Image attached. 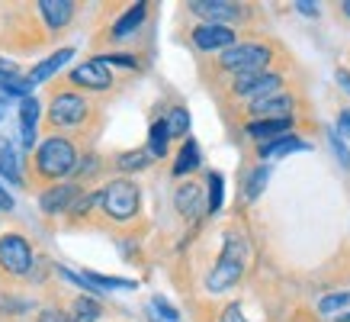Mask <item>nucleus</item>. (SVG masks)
Returning <instances> with one entry per match:
<instances>
[{
  "label": "nucleus",
  "instance_id": "1",
  "mask_svg": "<svg viewBox=\"0 0 350 322\" xmlns=\"http://www.w3.org/2000/svg\"><path fill=\"white\" fill-rule=\"evenodd\" d=\"M244 268H247V242H244L241 232H225L222 255H219L215 268L209 271V277H206V290H209V293L232 290L234 284L241 280Z\"/></svg>",
  "mask_w": 350,
  "mask_h": 322
},
{
  "label": "nucleus",
  "instance_id": "2",
  "mask_svg": "<svg viewBox=\"0 0 350 322\" xmlns=\"http://www.w3.org/2000/svg\"><path fill=\"white\" fill-rule=\"evenodd\" d=\"M32 161H36V174L42 181H55V177H64L68 171H75L77 149H75V142H68L64 136H52V139H45L39 145Z\"/></svg>",
  "mask_w": 350,
  "mask_h": 322
},
{
  "label": "nucleus",
  "instance_id": "3",
  "mask_svg": "<svg viewBox=\"0 0 350 322\" xmlns=\"http://www.w3.org/2000/svg\"><path fill=\"white\" fill-rule=\"evenodd\" d=\"M270 62H273V49L267 42H238L219 55V68H222V71H232L234 77L267 71Z\"/></svg>",
  "mask_w": 350,
  "mask_h": 322
},
{
  "label": "nucleus",
  "instance_id": "4",
  "mask_svg": "<svg viewBox=\"0 0 350 322\" xmlns=\"http://www.w3.org/2000/svg\"><path fill=\"white\" fill-rule=\"evenodd\" d=\"M138 206H142V193H138V184L129 177H116L100 190V210L116 223L132 219L138 213Z\"/></svg>",
  "mask_w": 350,
  "mask_h": 322
},
{
  "label": "nucleus",
  "instance_id": "5",
  "mask_svg": "<svg viewBox=\"0 0 350 322\" xmlns=\"http://www.w3.org/2000/svg\"><path fill=\"white\" fill-rule=\"evenodd\" d=\"M90 116V100L77 90H62L49 103V123L52 129H75Z\"/></svg>",
  "mask_w": 350,
  "mask_h": 322
},
{
  "label": "nucleus",
  "instance_id": "6",
  "mask_svg": "<svg viewBox=\"0 0 350 322\" xmlns=\"http://www.w3.org/2000/svg\"><path fill=\"white\" fill-rule=\"evenodd\" d=\"M32 264H36V255H32L29 242L20 232H3L0 236V268L13 277H23L32 271Z\"/></svg>",
  "mask_w": 350,
  "mask_h": 322
},
{
  "label": "nucleus",
  "instance_id": "7",
  "mask_svg": "<svg viewBox=\"0 0 350 322\" xmlns=\"http://www.w3.org/2000/svg\"><path fill=\"white\" fill-rule=\"evenodd\" d=\"M280 87H283V75H276V71H257V75H238L234 77L232 94L257 103V100H267V97L280 94Z\"/></svg>",
  "mask_w": 350,
  "mask_h": 322
},
{
  "label": "nucleus",
  "instance_id": "8",
  "mask_svg": "<svg viewBox=\"0 0 350 322\" xmlns=\"http://www.w3.org/2000/svg\"><path fill=\"white\" fill-rule=\"evenodd\" d=\"M190 39L200 52H225V49L238 45V36L232 26H219V23H200L190 32Z\"/></svg>",
  "mask_w": 350,
  "mask_h": 322
},
{
  "label": "nucleus",
  "instance_id": "9",
  "mask_svg": "<svg viewBox=\"0 0 350 322\" xmlns=\"http://www.w3.org/2000/svg\"><path fill=\"white\" fill-rule=\"evenodd\" d=\"M190 13L202 16V23H219V26H228V23H238L247 16L241 3H228V0H193Z\"/></svg>",
  "mask_w": 350,
  "mask_h": 322
},
{
  "label": "nucleus",
  "instance_id": "10",
  "mask_svg": "<svg viewBox=\"0 0 350 322\" xmlns=\"http://www.w3.org/2000/svg\"><path fill=\"white\" fill-rule=\"evenodd\" d=\"M71 84L84 87V90H109L113 87V71L103 58H90V62L77 64L71 71Z\"/></svg>",
  "mask_w": 350,
  "mask_h": 322
},
{
  "label": "nucleus",
  "instance_id": "11",
  "mask_svg": "<svg viewBox=\"0 0 350 322\" xmlns=\"http://www.w3.org/2000/svg\"><path fill=\"white\" fill-rule=\"evenodd\" d=\"M77 200H81V187H77V184H55V187H49V190L39 197V206H42V213L55 216V213L75 210Z\"/></svg>",
  "mask_w": 350,
  "mask_h": 322
},
{
  "label": "nucleus",
  "instance_id": "12",
  "mask_svg": "<svg viewBox=\"0 0 350 322\" xmlns=\"http://www.w3.org/2000/svg\"><path fill=\"white\" fill-rule=\"evenodd\" d=\"M174 206L180 210L183 219H200L202 213H209V206H206V190H202V184H180L177 193H174Z\"/></svg>",
  "mask_w": 350,
  "mask_h": 322
},
{
  "label": "nucleus",
  "instance_id": "13",
  "mask_svg": "<svg viewBox=\"0 0 350 322\" xmlns=\"http://www.w3.org/2000/svg\"><path fill=\"white\" fill-rule=\"evenodd\" d=\"M244 132L254 142H260V145L286 139V136H293V116L289 119H251V123L244 126Z\"/></svg>",
  "mask_w": 350,
  "mask_h": 322
},
{
  "label": "nucleus",
  "instance_id": "14",
  "mask_svg": "<svg viewBox=\"0 0 350 322\" xmlns=\"http://www.w3.org/2000/svg\"><path fill=\"white\" fill-rule=\"evenodd\" d=\"M293 107H296V100L289 94H273L267 97V100H257L247 107L251 119H289L293 116Z\"/></svg>",
  "mask_w": 350,
  "mask_h": 322
},
{
  "label": "nucleus",
  "instance_id": "15",
  "mask_svg": "<svg viewBox=\"0 0 350 322\" xmlns=\"http://www.w3.org/2000/svg\"><path fill=\"white\" fill-rule=\"evenodd\" d=\"M39 13H42L49 29L62 32L68 23L75 20V3L71 0H39Z\"/></svg>",
  "mask_w": 350,
  "mask_h": 322
},
{
  "label": "nucleus",
  "instance_id": "16",
  "mask_svg": "<svg viewBox=\"0 0 350 322\" xmlns=\"http://www.w3.org/2000/svg\"><path fill=\"white\" fill-rule=\"evenodd\" d=\"M71 55H75V49H58V52L49 55L45 62L36 64L29 75H26V81H29L32 87H39V84H45V81H52V77L58 75V71H62V64L71 62Z\"/></svg>",
  "mask_w": 350,
  "mask_h": 322
},
{
  "label": "nucleus",
  "instance_id": "17",
  "mask_svg": "<svg viewBox=\"0 0 350 322\" xmlns=\"http://www.w3.org/2000/svg\"><path fill=\"white\" fill-rule=\"evenodd\" d=\"M0 177L7 184H16V187H23V158L13 151L10 139L0 132Z\"/></svg>",
  "mask_w": 350,
  "mask_h": 322
},
{
  "label": "nucleus",
  "instance_id": "18",
  "mask_svg": "<svg viewBox=\"0 0 350 322\" xmlns=\"http://www.w3.org/2000/svg\"><path fill=\"white\" fill-rule=\"evenodd\" d=\"M145 16H148V3H135V7H129V10L113 23V39H126V36H132V32L145 23Z\"/></svg>",
  "mask_w": 350,
  "mask_h": 322
},
{
  "label": "nucleus",
  "instance_id": "19",
  "mask_svg": "<svg viewBox=\"0 0 350 322\" xmlns=\"http://www.w3.org/2000/svg\"><path fill=\"white\" fill-rule=\"evenodd\" d=\"M200 164H202L200 145L193 139H183L180 151H177V161H174V177H187V174H193Z\"/></svg>",
  "mask_w": 350,
  "mask_h": 322
},
{
  "label": "nucleus",
  "instance_id": "20",
  "mask_svg": "<svg viewBox=\"0 0 350 322\" xmlns=\"http://www.w3.org/2000/svg\"><path fill=\"white\" fill-rule=\"evenodd\" d=\"M0 90H3V97H23V100H26L32 84L16 71V68H0Z\"/></svg>",
  "mask_w": 350,
  "mask_h": 322
},
{
  "label": "nucleus",
  "instance_id": "21",
  "mask_svg": "<svg viewBox=\"0 0 350 322\" xmlns=\"http://www.w3.org/2000/svg\"><path fill=\"white\" fill-rule=\"evenodd\" d=\"M170 139H174V136H170V129H167V119H154L148 129V155L151 158H164Z\"/></svg>",
  "mask_w": 350,
  "mask_h": 322
},
{
  "label": "nucleus",
  "instance_id": "22",
  "mask_svg": "<svg viewBox=\"0 0 350 322\" xmlns=\"http://www.w3.org/2000/svg\"><path fill=\"white\" fill-rule=\"evenodd\" d=\"M308 142H302L299 136H286V139H276V142H267L260 145V158H283V155H293V151H306Z\"/></svg>",
  "mask_w": 350,
  "mask_h": 322
},
{
  "label": "nucleus",
  "instance_id": "23",
  "mask_svg": "<svg viewBox=\"0 0 350 322\" xmlns=\"http://www.w3.org/2000/svg\"><path fill=\"white\" fill-rule=\"evenodd\" d=\"M222 200H225V177L219 171H209V177H206V206H209V213H219Z\"/></svg>",
  "mask_w": 350,
  "mask_h": 322
},
{
  "label": "nucleus",
  "instance_id": "24",
  "mask_svg": "<svg viewBox=\"0 0 350 322\" xmlns=\"http://www.w3.org/2000/svg\"><path fill=\"white\" fill-rule=\"evenodd\" d=\"M100 312H103V306H100L94 297H77V300L71 303V322H96Z\"/></svg>",
  "mask_w": 350,
  "mask_h": 322
},
{
  "label": "nucleus",
  "instance_id": "25",
  "mask_svg": "<svg viewBox=\"0 0 350 322\" xmlns=\"http://www.w3.org/2000/svg\"><path fill=\"white\" fill-rule=\"evenodd\" d=\"M151 164V155L148 149H135V151H122L116 158V168L119 171H142V168H148Z\"/></svg>",
  "mask_w": 350,
  "mask_h": 322
},
{
  "label": "nucleus",
  "instance_id": "26",
  "mask_svg": "<svg viewBox=\"0 0 350 322\" xmlns=\"http://www.w3.org/2000/svg\"><path fill=\"white\" fill-rule=\"evenodd\" d=\"M350 306V290H340V293H328L325 300L319 303V312L321 316H338L340 310Z\"/></svg>",
  "mask_w": 350,
  "mask_h": 322
},
{
  "label": "nucleus",
  "instance_id": "27",
  "mask_svg": "<svg viewBox=\"0 0 350 322\" xmlns=\"http://www.w3.org/2000/svg\"><path fill=\"white\" fill-rule=\"evenodd\" d=\"M267 181H270V171H267V168H254V171L247 174V187H244V200H257V197L264 193Z\"/></svg>",
  "mask_w": 350,
  "mask_h": 322
},
{
  "label": "nucleus",
  "instance_id": "28",
  "mask_svg": "<svg viewBox=\"0 0 350 322\" xmlns=\"http://www.w3.org/2000/svg\"><path fill=\"white\" fill-rule=\"evenodd\" d=\"M167 129H170V136L183 139V136L190 132V113H187L183 107H174L170 110V116H167Z\"/></svg>",
  "mask_w": 350,
  "mask_h": 322
},
{
  "label": "nucleus",
  "instance_id": "29",
  "mask_svg": "<svg viewBox=\"0 0 350 322\" xmlns=\"http://www.w3.org/2000/svg\"><path fill=\"white\" fill-rule=\"evenodd\" d=\"M84 277L96 287H113V290H132L135 280H126V277H109V274H94V271H84Z\"/></svg>",
  "mask_w": 350,
  "mask_h": 322
},
{
  "label": "nucleus",
  "instance_id": "30",
  "mask_svg": "<svg viewBox=\"0 0 350 322\" xmlns=\"http://www.w3.org/2000/svg\"><path fill=\"white\" fill-rule=\"evenodd\" d=\"M36 119H39V100L26 97L20 103V129H36Z\"/></svg>",
  "mask_w": 350,
  "mask_h": 322
},
{
  "label": "nucleus",
  "instance_id": "31",
  "mask_svg": "<svg viewBox=\"0 0 350 322\" xmlns=\"http://www.w3.org/2000/svg\"><path fill=\"white\" fill-rule=\"evenodd\" d=\"M328 142H331V149H334V155H338V161H340V164H344V168L350 171V149L344 145V139H340V136L334 132V129L328 132Z\"/></svg>",
  "mask_w": 350,
  "mask_h": 322
},
{
  "label": "nucleus",
  "instance_id": "32",
  "mask_svg": "<svg viewBox=\"0 0 350 322\" xmlns=\"http://www.w3.org/2000/svg\"><path fill=\"white\" fill-rule=\"evenodd\" d=\"M151 310L158 312V316H161L164 322H177V319H180V312L174 310V306H170V303L164 300V297H154V300H151Z\"/></svg>",
  "mask_w": 350,
  "mask_h": 322
},
{
  "label": "nucleus",
  "instance_id": "33",
  "mask_svg": "<svg viewBox=\"0 0 350 322\" xmlns=\"http://www.w3.org/2000/svg\"><path fill=\"white\" fill-rule=\"evenodd\" d=\"M107 64H122V68H135V55H129V52H109V55H100Z\"/></svg>",
  "mask_w": 350,
  "mask_h": 322
},
{
  "label": "nucleus",
  "instance_id": "34",
  "mask_svg": "<svg viewBox=\"0 0 350 322\" xmlns=\"http://www.w3.org/2000/svg\"><path fill=\"white\" fill-rule=\"evenodd\" d=\"M36 322H71V316H68V312H62V310H55V306H49V310L39 312V319H36Z\"/></svg>",
  "mask_w": 350,
  "mask_h": 322
},
{
  "label": "nucleus",
  "instance_id": "35",
  "mask_svg": "<svg viewBox=\"0 0 350 322\" xmlns=\"http://www.w3.org/2000/svg\"><path fill=\"white\" fill-rule=\"evenodd\" d=\"M0 310H7V312H23L26 310V300H13V297H0Z\"/></svg>",
  "mask_w": 350,
  "mask_h": 322
},
{
  "label": "nucleus",
  "instance_id": "36",
  "mask_svg": "<svg viewBox=\"0 0 350 322\" xmlns=\"http://www.w3.org/2000/svg\"><path fill=\"white\" fill-rule=\"evenodd\" d=\"M13 206H16L13 203V197L3 190V184H0V213H13Z\"/></svg>",
  "mask_w": 350,
  "mask_h": 322
},
{
  "label": "nucleus",
  "instance_id": "37",
  "mask_svg": "<svg viewBox=\"0 0 350 322\" xmlns=\"http://www.w3.org/2000/svg\"><path fill=\"white\" fill-rule=\"evenodd\" d=\"M338 132H344L350 139V110H340L338 113Z\"/></svg>",
  "mask_w": 350,
  "mask_h": 322
},
{
  "label": "nucleus",
  "instance_id": "38",
  "mask_svg": "<svg viewBox=\"0 0 350 322\" xmlns=\"http://www.w3.org/2000/svg\"><path fill=\"white\" fill-rule=\"evenodd\" d=\"M296 10L306 13V16H315V13H319V7H315L312 0H296Z\"/></svg>",
  "mask_w": 350,
  "mask_h": 322
},
{
  "label": "nucleus",
  "instance_id": "39",
  "mask_svg": "<svg viewBox=\"0 0 350 322\" xmlns=\"http://www.w3.org/2000/svg\"><path fill=\"white\" fill-rule=\"evenodd\" d=\"M222 322H244L241 310H238V306H228V310H225V316H222Z\"/></svg>",
  "mask_w": 350,
  "mask_h": 322
},
{
  "label": "nucleus",
  "instance_id": "40",
  "mask_svg": "<svg viewBox=\"0 0 350 322\" xmlns=\"http://www.w3.org/2000/svg\"><path fill=\"white\" fill-rule=\"evenodd\" d=\"M23 132V149H32L36 145V129H20Z\"/></svg>",
  "mask_w": 350,
  "mask_h": 322
},
{
  "label": "nucleus",
  "instance_id": "41",
  "mask_svg": "<svg viewBox=\"0 0 350 322\" xmlns=\"http://www.w3.org/2000/svg\"><path fill=\"white\" fill-rule=\"evenodd\" d=\"M338 84L344 87V90H347L350 94V71H344V68H338Z\"/></svg>",
  "mask_w": 350,
  "mask_h": 322
},
{
  "label": "nucleus",
  "instance_id": "42",
  "mask_svg": "<svg viewBox=\"0 0 350 322\" xmlns=\"http://www.w3.org/2000/svg\"><path fill=\"white\" fill-rule=\"evenodd\" d=\"M7 116V97H3V100H0V119Z\"/></svg>",
  "mask_w": 350,
  "mask_h": 322
},
{
  "label": "nucleus",
  "instance_id": "43",
  "mask_svg": "<svg viewBox=\"0 0 350 322\" xmlns=\"http://www.w3.org/2000/svg\"><path fill=\"white\" fill-rule=\"evenodd\" d=\"M340 10H344V16H350V0H344V3H340Z\"/></svg>",
  "mask_w": 350,
  "mask_h": 322
},
{
  "label": "nucleus",
  "instance_id": "44",
  "mask_svg": "<svg viewBox=\"0 0 350 322\" xmlns=\"http://www.w3.org/2000/svg\"><path fill=\"white\" fill-rule=\"evenodd\" d=\"M338 322H350V312H340V319Z\"/></svg>",
  "mask_w": 350,
  "mask_h": 322
}]
</instances>
